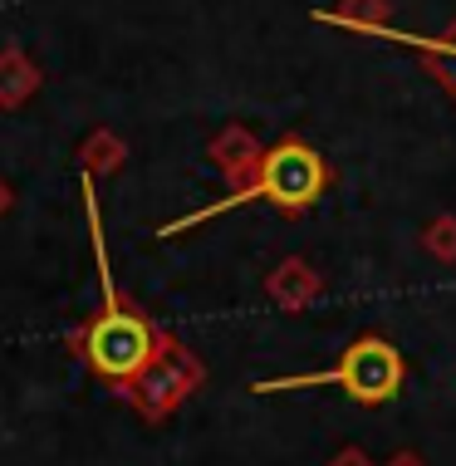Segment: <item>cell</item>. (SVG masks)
Masks as SVG:
<instances>
[{
	"label": "cell",
	"instance_id": "7a4b0ae2",
	"mask_svg": "<svg viewBox=\"0 0 456 466\" xmlns=\"http://www.w3.org/2000/svg\"><path fill=\"white\" fill-rule=\"evenodd\" d=\"M344 388L353 402L363 408H378V402H392L408 383V363H402V349L383 334H359L353 344L339 354L329 369L319 373H289V378H260L250 383V393H299V388Z\"/></svg>",
	"mask_w": 456,
	"mask_h": 466
},
{
	"label": "cell",
	"instance_id": "6da1fadb",
	"mask_svg": "<svg viewBox=\"0 0 456 466\" xmlns=\"http://www.w3.org/2000/svg\"><path fill=\"white\" fill-rule=\"evenodd\" d=\"M329 192V162L319 147H309L304 137H280L275 147H265L260 162H256V177L246 187H236L231 197L211 201V207L192 211V217H177L167 226H157V236H182L192 231V226L221 217V211L231 207H246V201H270V207H280L285 217H299V211H309L314 201Z\"/></svg>",
	"mask_w": 456,
	"mask_h": 466
},
{
	"label": "cell",
	"instance_id": "277c9868",
	"mask_svg": "<svg viewBox=\"0 0 456 466\" xmlns=\"http://www.w3.org/2000/svg\"><path fill=\"white\" fill-rule=\"evenodd\" d=\"M402 45H412L417 55L427 59V74L456 98V25L447 35H412V40H402Z\"/></svg>",
	"mask_w": 456,
	"mask_h": 466
},
{
	"label": "cell",
	"instance_id": "3957f363",
	"mask_svg": "<svg viewBox=\"0 0 456 466\" xmlns=\"http://www.w3.org/2000/svg\"><path fill=\"white\" fill-rule=\"evenodd\" d=\"M84 354L104 378H137L157 354V339L133 309H104L84 329Z\"/></svg>",
	"mask_w": 456,
	"mask_h": 466
},
{
	"label": "cell",
	"instance_id": "5b68a950",
	"mask_svg": "<svg viewBox=\"0 0 456 466\" xmlns=\"http://www.w3.org/2000/svg\"><path fill=\"white\" fill-rule=\"evenodd\" d=\"M388 466H427L422 457H412V451H398V457H392Z\"/></svg>",
	"mask_w": 456,
	"mask_h": 466
}]
</instances>
